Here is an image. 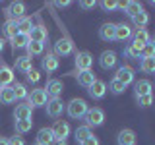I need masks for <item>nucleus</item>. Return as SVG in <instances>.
Returning a JSON list of instances; mask_svg holds the SVG:
<instances>
[{"label": "nucleus", "mask_w": 155, "mask_h": 145, "mask_svg": "<svg viewBox=\"0 0 155 145\" xmlns=\"http://www.w3.org/2000/svg\"><path fill=\"white\" fill-rule=\"evenodd\" d=\"M87 110H89V106H87V103H85L84 99H72L70 103H68V106H66L68 116H70V118H74V120L84 118Z\"/></svg>", "instance_id": "f257e3e1"}, {"label": "nucleus", "mask_w": 155, "mask_h": 145, "mask_svg": "<svg viewBox=\"0 0 155 145\" xmlns=\"http://www.w3.org/2000/svg\"><path fill=\"white\" fill-rule=\"evenodd\" d=\"M85 126H93V128H97V126H103V122H105V112L101 108H89L85 112Z\"/></svg>", "instance_id": "f03ea898"}, {"label": "nucleus", "mask_w": 155, "mask_h": 145, "mask_svg": "<svg viewBox=\"0 0 155 145\" xmlns=\"http://www.w3.org/2000/svg\"><path fill=\"white\" fill-rule=\"evenodd\" d=\"M114 79L128 87L130 83H134V70L130 66H120L118 70H116V74H114Z\"/></svg>", "instance_id": "7ed1b4c3"}, {"label": "nucleus", "mask_w": 155, "mask_h": 145, "mask_svg": "<svg viewBox=\"0 0 155 145\" xmlns=\"http://www.w3.org/2000/svg\"><path fill=\"white\" fill-rule=\"evenodd\" d=\"M91 66H93V56L89 54L87 50H81L76 54V68L80 72H87L91 70Z\"/></svg>", "instance_id": "20e7f679"}, {"label": "nucleus", "mask_w": 155, "mask_h": 145, "mask_svg": "<svg viewBox=\"0 0 155 145\" xmlns=\"http://www.w3.org/2000/svg\"><path fill=\"white\" fill-rule=\"evenodd\" d=\"M45 91L51 99H58L62 95V91H64V83H62V79H48Z\"/></svg>", "instance_id": "39448f33"}, {"label": "nucleus", "mask_w": 155, "mask_h": 145, "mask_svg": "<svg viewBox=\"0 0 155 145\" xmlns=\"http://www.w3.org/2000/svg\"><path fill=\"white\" fill-rule=\"evenodd\" d=\"M48 103V95L45 89H33L29 95V105L31 106H47Z\"/></svg>", "instance_id": "423d86ee"}, {"label": "nucleus", "mask_w": 155, "mask_h": 145, "mask_svg": "<svg viewBox=\"0 0 155 145\" xmlns=\"http://www.w3.org/2000/svg\"><path fill=\"white\" fill-rule=\"evenodd\" d=\"M51 130H52V135H54V141L66 139L68 135H70V126H68V122H62V120H56Z\"/></svg>", "instance_id": "0eeeda50"}, {"label": "nucleus", "mask_w": 155, "mask_h": 145, "mask_svg": "<svg viewBox=\"0 0 155 145\" xmlns=\"http://www.w3.org/2000/svg\"><path fill=\"white\" fill-rule=\"evenodd\" d=\"M72 50H74V45H72L70 39H58L54 43V54L56 56H68V54H72Z\"/></svg>", "instance_id": "6e6552de"}, {"label": "nucleus", "mask_w": 155, "mask_h": 145, "mask_svg": "<svg viewBox=\"0 0 155 145\" xmlns=\"http://www.w3.org/2000/svg\"><path fill=\"white\" fill-rule=\"evenodd\" d=\"M62 112H64V103H62L60 99H48L47 114L51 116V118H58V116H62Z\"/></svg>", "instance_id": "1a4fd4ad"}, {"label": "nucleus", "mask_w": 155, "mask_h": 145, "mask_svg": "<svg viewBox=\"0 0 155 145\" xmlns=\"http://www.w3.org/2000/svg\"><path fill=\"white\" fill-rule=\"evenodd\" d=\"M116 62H118V58H116V52H113V50H105L103 54L99 56V66L103 68V70H110V68H114Z\"/></svg>", "instance_id": "9d476101"}, {"label": "nucleus", "mask_w": 155, "mask_h": 145, "mask_svg": "<svg viewBox=\"0 0 155 145\" xmlns=\"http://www.w3.org/2000/svg\"><path fill=\"white\" fill-rule=\"evenodd\" d=\"M23 12H25V4H23V2H12V4L8 6V10H6L8 18L14 19V21L21 19V18H23Z\"/></svg>", "instance_id": "9b49d317"}, {"label": "nucleus", "mask_w": 155, "mask_h": 145, "mask_svg": "<svg viewBox=\"0 0 155 145\" xmlns=\"http://www.w3.org/2000/svg\"><path fill=\"white\" fill-rule=\"evenodd\" d=\"M87 91H89L91 99H103L105 93H107V83H105V81H101V79H95L93 85H91Z\"/></svg>", "instance_id": "f8f14e48"}, {"label": "nucleus", "mask_w": 155, "mask_h": 145, "mask_svg": "<svg viewBox=\"0 0 155 145\" xmlns=\"http://www.w3.org/2000/svg\"><path fill=\"white\" fill-rule=\"evenodd\" d=\"M114 33H116V23H103L99 27V37L107 43L114 41Z\"/></svg>", "instance_id": "ddd939ff"}, {"label": "nucleus", "mask_w": 155, "mask_h": 145, "mask_svg": "<svg viewBox=\"0 0 155 145\" xmlns=\"http://www.w3.org/2000/svg\"><path fill=\"white\" fill-rule=\"evenodd\" d=\"M151 93V81L149 79H138L134 81V95L142 97V95H149Z\"/></svg>", "instance_id": "4468645a"}, {"label": "nucleus", "mask_w": 155, "mask_h": 145, "mask_svg": "<svg viewBox=\"0 0 155 145\" xmlns=\"http://www.w3.org/2000/svg\"><path fill=\"white\" fill-rule=\"evenodd\" d=\"M31 114H33V106L29 103L18 105L16 110H14V118H16V120H27V118H31Z\"/></svg>", "instance_id": "2eb2a0df"}, {"label": "nucleus", "mask_w": 155, "mask_h": 145, "mask_svg": "<svg viewBox=\"0 0 155 145\" xmlns=\"http://www.w3.org/2000/svg\"><path fill=\"white\" fill-rule=\"evenodd\" d=\"M54 143V135L51 128H41L37 134V145H52Z\"/></svg>", "instance_id": "dca6fc26"}, {"label": "nucleus", "mask_w": 155, "mask_h": 145, "mask_svg": "<svg viewBox=\"0 0 155 145\" xmlns=\"http://www.w3.org/2000/svg\"><path fill=\"white\" fill-rule=\"evenodd\" d=\"M142 48H143V45L132 41L124 47V56L126 58H142Z\"/></svg>", "instance_id": "f3484780"}, {"label": "nucleus", "mask_w": 155, "mask_h": 145, "mask_svg": "<svg viewBox=\"0 0 155 145\" xmlns=\"http://www.w3.org/2000/svg\"><path fill=\"white\" fill-rule=\"evenodd\" d=\"M76 79H78V83H80L81 87H85V89H89L91 85H93V81L97 79L95 74L91 70H87V72H80V74L76 76Z\"/></svg>", "instance_id": "a211bd4d"}, {"label": "nucleus", "mask_w": 155, "mask_h": 145, "mask_svg": "<svg viewBox=\"0 0 155 145\" xmlns=\"http://www.w3.org/2000/svg\"><path fill=\"white\" fill-rule=\"evenodd\" d=\"M47 37H48V33L43 25H33V29L29 31V39L35 41V43H45Z\"/></svg>", "instance_id": "6ab92c4d"}, {"label": "nucleus", "mask_w": 155, "mask_h": 145, "mask_svg": "<svg viewBox=\"0 0 155 145\" xmlns=\"http://www.w3.org/2000/svg\"><path fill=\"white\" fill-rule=\"evenodd\" d=\"M41 68L45 72H56L58 70V56L56 54H47L45 58H43V62H41Z\"/></svg>", "instance_id": "aec40b11"}, {"label": "nucleus", "mask_w": 155, "mask_h": 145, "mask_svg": "<svg viewBox=\"0 0 155 145\" xmlns=\"http://www.w3.org/2000/svg\"><path fill=\"white\" fill-rule=\"evenodd\" d=\"M16 70L21 74H27L29 70H33V58L29 56H18L16 58Z\"/></svg>", "instance_id": "412c9836"}, {"label": "nucleus", "mask_w": 155, "mask_h": 145, "mask_svg": "<svg viewBox=\"0 0 155 145\" xmlns=\"http://www.w3.org/2000/svg\"><path fill=\"white\" fill-rule=\"evenodd\" d=\"M130 37H132V27L126 25V23H118L114 33V41H128Z\"/></svg>", "instance_id": "4be33fe9"}, {"label": "nucleus", "mask_w": 155, "mask_h": 145, "mask_svg": "<svg viewBox=\"0 0 155 145\" xmlns=\"http://www.w3.org/2000/svg\"><path fill=\"white\" fill-rule=\"evenodd\" d=\"M14 81V72L8 66H0V87H10Z\"/></svg>", "instance_id": "5701e85b"}, {"label": "nucleus", "mask_w": 155, "mask_h": 145, "mask_svg": "<svg viewBox=\"0 0 155 145\" xmlns=\"http://www.w3.org/2000/svg\"><path fill=\"white\" fill-rule=\"evenodd\" d=\"M116 141H118V145H136V134L132 130H122L116 137Z\"/></svg>", "instance_id": "b1692460"}, {"label": "nucleus", "mask_w": 155, "mask_h": 145, "mask_svg": "<svg viewBox=\"0 0 155 145\" xmlns=\"http://www.w3.org/2000/svg\"><path fill=\"white\" fill-rule=\"evenodd\" d=\"M0 103H2V105L16 103V95H14L12 87H0Z\"/></svg>", "instance_id": "393cba45"}, {"label": "nucleus", "mask_w": 155, "mask_h": 145, "mask_svg": "<svg viewBox=\"0 0 155 145\" xmlns=\"http://www.w3.org/2000/svg\"><path fill=\"white\" fill-rule=\"evenodd\" d=\"M140 12H143V8H142V4H140V2H134V0H130V2L124 4V14H126V16L134 18V16H138Z\"/></svg>", "instance_id": "a878e982"}, {"label": "nucleus", "mask_w": 155, "mask_h": 145, "mask_svg": "<svg viewBox=\"0 0 155 145\" xmlns=\"http://www.w3.org/2000/svg\"><path fill=\"white\" fill-rule=\"evenodd\" d=\"M29 43H31V39H29L27 33H18V35L12 39V47L14 48H27Z\"/></svg>", "instance_id": "bb28decb"}, {"label": "nucleus", "mask_w": 155, "mask_h": 145, "mask_svg": "<svg viewBox=\"0 0 155 145\" xmlns=\"http://www.w3.org/2000/svg\"><path fill=\"white\" fill-rule=\"evenodd\" d=\"M140 70L143 74H155V56L153 58H140Z\"/></svg>", "instance_id": "cd10ccee"}, {"label": "nucleus", "mask_w": 155, "mask_h": 145, "mask_svg": "<svg viewBox=\"0 0 155 145\" xmlns=\"http://www.w3.org/2000/svg\"><path fill=\"white\" fill-rule=\"evenodd\" d=\"M43 50H45V43H35V41H31V43L27 45V56H29V58L43 54Z\"/></svg>", "instance_id": "c85d7f7f"}, {"label": "nucleus", "mask_w": 155, "mask_h": 145, "mask_svg": "<svg viewBox=\"0 0 155 145\" xmlns=\"http://www.w3.org/2000/svg\"><path fill=\"white\" fill-rule=\"evenodd\" d=\"M4 35L6 37H10V39H14L19 33V29H18V21H14V19H8L6 23H4Z\"/></svg>", "instance_id": "c756f323"}, {"label": "nucleus", "mask_w": 155, "mask_h": 145, "mask_svg": "<svg viewBox=\"0 0 155 145\" xmlns=\"http://www.w3.org/2000/svg\"><path fill=\"white\" fill-rule=\"evenodd\" d=\"M132 37H134V41L136 43H140V45H147L151 39H149V33H147V29L142 27V29H138L136 33H132Z\"/></svg>", "instance_id": "7c9ffc66"}, {"label": "nucleus", "mask_w": 155, "mask_h": 145, "mask_svg": "<svg viewBox=\"0 0 155 145\" xmlns=\"http://www.w3.org/2000/svg\"><path fill=\"white\" fill-rule=\"evenodd\" d=\"M74 135H76V141L78 143H84L85 139L91 135V128H89V126H80V128L74 132Z\"/></svg>", "instance_id": "2f4dec72"}, {"label": "nucleus", "mask_w": 155, "mask_h": 145, "mask_svg": "<svg viewBox=\"0 0 155 145\" xmlns=\"http://www.w3.org/2000/svg\"><path fill=\"white\" fill-rule=\"evenodd\" d=\"M31 128H33V120L31 118H27V120H16V132L18 134H27Z\"/></svg>", "instance_id": "473e14b6"}, {"label": "nucleus", "mask_w": 155, "mask_h": 145, "mask_svg": "<svg viewBox=\"0 0 155 145\" xmlns=\"http://www.w3.org/2000/svg\"><path fill=\"white\" fill-rule=\"evenodd\" d=\"M132 21H134V25L138 27V29H142L147 25V21H149V16H147V12H140L138 16H134L132 18Z\"/></svg>", "instance_id": "72a5a7b5"}, {"label": "nucleus", "mask_w": 155, "mask_h": 145, "mask_svg": "<svg viewBox=\"0 0 155 145\" xmlns=\"http://www.w3.org/2000/svg\"><path fill=\"white\" fill-rule=\"evenodd\" d=\"M18 29H19V33H27L29 35V31L33 29V23H31V19L23 16L21 19H18Z\"/></svg>", "instance_id": "f704fd0d"}, {"label": "nucleus", "mask_w": 155, "mask_h": 145, "mask_svg": "<svg viewBox=\"0 0 155 145\" xmlns=\"http://www.w3.org/2000/svg\"><path fill=\"white\" fill-rule=\"evenodd\" d=\"M101 8H103L105 12H113L116 8H124V4L122 2H113V0H103V2H101Z\"/></svg>", "instance_id": "c9c22d12"}, {"label": "nucleus", "mask_w": 155, "mask_h": 145, "mask_svg": "<svg viewBox=\"0 0 155 145\" xmlns=\"http://www.w3.org/2000/svg\"><path fill=\"white\" fill-rule=\"evenodd\" d=\"M136 103L142 106V108H147L149 105H153V93H149V95H142V97H136Z\"/></svg>", "instance_id": "e433bc0d"}, {"label": "nucleus", "mask_w": 155, "mask_h": 145, "mask_svg": "<svg viewBox=\"0 0 155 145\" xmlns=\"http://www.w3.org/2000/svg\"><path fill=\"white\" fill-rule=\"evenodd\" d=\"M12 89H14L16 99H25V97H27V89H25V85H23V83H14Z\"/></svg>", "instance_id": "4c0bfd02"}, {"label": "nucleus", "mask_w": 155, "mask_h": 145, "mask_svg": "<svg viewBox=\"0 0 155 145\" xmlns=\"http://www.w3.org/2000/svg\"><path fill=\"white\" fill-rule=\"evenodd\" d=\"M109 89H110V93H114V95H120V93H124L126 85H122L120 81H116L114 77H113V81L109 83Z\"/></svg>", "instance_id": "58836bf2"}, {"label": "nucleus", "mask_w": 155, "mask_h": 145, "mask_svg": "<svg viewBox=\"0 0 155 145\" xmlns=\"http://www.w3.org/2000/svg\"><path fill=\"white\" fill-rule=\"evenodd\" d=\"M153 56H155V45L149 41L147 45H143V48H142V58H153Z\"/></svg>", "instance_id": "ea45409f"}, {"label": "nucleus", "mask_w": 155, "mask_h": 145, "mask_svg": "<svg viewBox=\"0 0 155 145\" xmlns=\"http://www.w3.org/2000/svg\"><path fill=\"white\" fill-rule=\"evenodd\" d=\"M25 77H27V81H29V83H37V81L41 79V74H39L37 70H29L27 74H25Z\"/></svg>", "instance_id": "a19ab883"}, {"label": "nucleus", "mask_w": 155, "mask_h": 145, "mask_svg": "<svg viewBox=\"0 0 155 145\" xmlns=\"http://www.w3.org/2000/svg\"><path fill=\"white\" fill-rule=\"evenodd\" d=\"M95 0H81V2H80V6L81 8H84V10H91V8H95Z\"/></svg>", "instance_id": "79ce46f5"}, {"label": "nucleus", "mask_w": 155, "mask_h": 145, "mask_svg": "<svg viewBox=\"0 0 155 145\" xmlns=\"http://www.w3.org/2000/svg\"><path fill=\"white\" fill-rule=\"evenodd\" d=\"M8 143H10V145H25V141H23L21 135H14L12 139H8Z\"/></svg>", "instance_id": "37998d69"}, {"label": "nucleus", "mask_w": 155, "mask_h": 145, "mask_svg": "<svg viewBox=\"0 0 155 145\" xmlns=\"http://www.w3.org/2000/svg\"><path fill=\"white\" fill-rule=\"evenodd\" d=\"M80 145H99V139H97V137H95V135H93V134H91V135H89V137H87V139H85V141H84V143H80Z\"/></svg>", "instance_id": "c03bdc74"}, {"label": "nucleus", "mask_w": 155, "mask_h": 145, "mask_svg": "<svg viewBox=\"0 0 155 145\" xmlns=\"http://www.w3.org/2000/svg\"><path fill=\"white\" fill-rule=\"evenodd\" d=\"M56 6H58V8H66V6H70V2H68V0H58Z\"/></svg>", "instance_id": "a18cd8bd"}, {"label": "nucleus", "mask_w": 155, "mask_h": 145, "mask_svg": "<svg viewBox=\"0 0 155 145\" xmlns=\"http://www.w3.org/2000/svg\"><path fill=\"white\" fill-rule=\"evenodd\" d=\"M54 145H68L66 139H58V141H54Z\"/></svg>", "instance_id": "49530a36"}, {"label": "nucleus", "mask_w": 155, "mask_h": 145, "mask_svg": "<svg viewBox=\"0 0 155 145\" xmlns=\"http://www.w3.org/2000/svg\"><path fill=\"white\" fill-rule=\"evenodd\" d=\"M0 145H10V143H8L6 137H0Z\"/></svg>", "instance_id": "de8ad7c7"}, {"label": "nucleus", "mask_w": 155, "mask_h": 145, "mask_svg": "<svg viewBox=\"0 0 155 145\" xmlns=\"http://www.w3.org/2000/svg\"><path fill=\"white\" fill-rule=\"evenodd\" d=\"M2 50H4V39L0 37V52H2Z\"/></svg>", "instance_id": "09e8293b"}, {"label": "nucleus", "mask_w": 155, "mask_h": 145, "mask_svg": "<svg viewBox=\"0 0 155 145\" xmlns=\"http://www.w3.org/2000/svg\"><path fill=\"white\" fill-rule=\"evenodd\" d=\"M151 43H153V45H155V37H153V39H151Z\"/></svg>", "instance_id": "8fccbe9b"}, {"label": "nucleus", "mask_w": 155, "mask_h": 145, "mask_svg": "<svg viewBox=\"0 0 155 145\" xmlns=\"http://www.w3.org/2000/svg\"><path fill=\"white\" fill-rule=\"evenodd\" d=\"M151 4H153V6H155V0H153V2H151Z\"/></svg>", "instance_id": "3c124183"}]
</instances>
